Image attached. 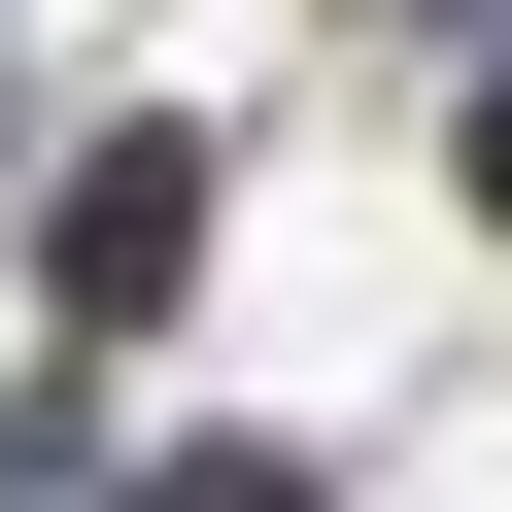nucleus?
<instances>
[{
    "label": "nucleus",
    "mask_w": 512,
    "mask_h": 512,
    "mask_svg": "<svg viewBox=\"0 0 512 512\" xmlns=\"http://www.w3.org/2000/svg\"><path fill=\"white\" fill-rule=\"evenodd\" d=\"M171 512H308V478H171Z\"/></svg>",
    "instance_id": "obj_2"
},
{
    "label": "nucleus",
    "mask_w": 512,
    "mask_h": 512,
    "mask_svg": "<svg viewBox=\"0 0 512 512\" xmlns=\"http://www.w3.org/2000/svg\"><path fill=\"white\" fill-rule=\"evenodd\" d=\"M171 239H205V171H171V137H103V171H69V308H171Z\"/></svg>",
    "instance_id": "obj_1"
},
{
    "label": "nucleus",
    "mask_w": 512,
    "mask_h": 512,
    "mask_svg": "<svg viewBox=\"0 0 512 512\" xmlns=\"http://www.w3.org/2000/svg\"><path fill=\"white\" fill-rule=\"evenodd\" d=\"M478 171H512V137H478Z\"/></svg>",
    "instance_id": "obj_3"
}]
</instances>
